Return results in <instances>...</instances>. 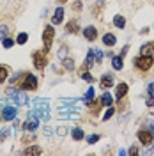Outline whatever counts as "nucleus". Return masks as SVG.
<instances>
[{
    "mask_svg": "<svg viewBox=\"0 0 154 156\" xmlns=\"http://www.w3.org/2000/svg\"><path fill=\"white\" fill-rule=\"evenodd\" d=\"M99 85L103 89L114 87V75H112V73H105V75L101 76V80H99Z\"/></svg>",
    "mask_w": 154,
    "mask_h": 156,
    "instance_id": "obj_10",
    "label": "nucleus"
},
{
    "mask_svg": "<svg viewBox=\"0 0 154 156\" xmlns=\"http://www.w3.org/2000/svg\"><path fill=\"white\" fill-rule=\"evenodd\" d=\"M94 58H96V62H101L103 60V51L101 50H94Z\"/></svg>",
    "mask_w": 154,
    "mask_h": 156,
    "instance_id": "obj_30",
    "label": "nucleus"
},
{
    "mask_svg": "<svg viewBox=\"0 0 154 156\" xmlns=\"http://www.w3.org/2000/svg\"><path fill=\"white\" fill-rule=\"evenodd\" d=\"M114 114H115V110H114V108H108V112H106L105 115H103V119H105V121H108V119L114 115Z\"/></svg>",
    "mask_w": 154,
    "mask_h": 156,
    "instance_id": "obj_31",
    "label": "nucleus"
},
{
    "mask_svg": "<svg viewBox=\"0 0 154 156\" xmlns=\"http://www.w3.org/2000/svg\"><path fill=\"white\" fill-rule=\"evenodd\" d=\"M23 153H25V154H36V156H37V154H41V153H43V149H41L39 146H29L25 151H23Z\"/></svg>",
    "mask_w": 154,
    "mask_h": 156,
    "instance_id": "obj_18",
    "label": "nucleus"
},
{
    "mask_svg": "<svg viewBox=\"0 0 154 156\" xmlns=\"http://www.w3.org/2000/svg\"><path fill=\"white\" fill-rule=\"evenodd\" d=\"M92 99H94V89H92V87H89V90H87L85 98H83V101H85V105H89V103H90Z\"/></svg>",
    "mask_w": 154,
    "mask_h": 156,
    "instance_id": "obj_23",
    "label": "nucleus"
},
{
    "mask_svg": "<svg viewBox=\"0 0 154 156\" xmlns=\"http://www.w3.org/2000/svg\"><path fill=\"white\" fill-rule=\"evenodd\" d=\"M83 136H85L83 129H80V128H75V129H73V138H75V140H82Z\"/></svg>",
    "mask_w": 154,
    "mask_h": 156,
    "instance_id": "obj_24",
    "label": "nucleus"
},
{
    "mask_svg": "<svg viewBox=\"0 0 154 156\" xmlns=\"http://www.w3.org/2000/svg\"><path fill=\"white\" fill-rule=\"evenodd\" d=\"M62 64H64V68H66V69H73V68H75V62H73V58H71V57L62 58Z\"/></svg>",
    "mask_w": 154,
    "mask_h": 156,
    "instance_id": "obj_25",
    "label": "nucleus"
},
{
    "mask_svg": "<svg viewBox=\"0 0 154 156\" xmlns=\"http://www.w3.org/2000/svg\"><path fill=\"white\" fill-rule=\"evenodd\" d=\"M97 140H99V135H90L89 138H87V142H89V144H96Z\"/></svg>",
    "mask_w": 154,
    "mask_h": 156,
    "instance_id": "obj_32",
    "label": "nucleus"
},
{
    "mask_svg": "<svg viewBox=\"0 0 154 156\" xmlns=\"http://www.w3.org/2000/svg\"><path fill=\"white\" fill-rule=\"evenodd\" d=\"M126 94H128V83H124V82H122V83H119V85H117L115 98H117V99H122Z\"/></svg>",
    "mask_w": 154,
    "mask_h": 156,
    "instance_id": "obj_14",
    "label": "nucleus"
},
{
    "mask_svg": "<svg viewBox=\"0 0 154 156\" xmlns=\"http://www.w3.org/2000/svg\"><path fill=\"white\" fill-rule=\"evenodd\" d=\"M147 105H149V107H152V105H154V99H152V98H149V99H147Z\"/></svg>",
    "mask_w": 154,
    "mask_h": 156,
    "instance_id": "obj_36",
    "label": "nucleus"
},
{
    "mask_svg": "<svg viewBox=\"0 0 154 156\" xmlns=\"http://www.w3.org/2000/svg\"><path fill=\"white\" fill-rule=\"evenodd\" d=\"M136 136H138V140L142 142V146H152L154 136H152L151 131H147V129H140V131L136 133Z\"/></svg>",
    "mask_w": 154,
    "mask_h": 156,
    "instance_id": "obj_8",
    "label": "nucleus"
},
{
    "mask_svg": "<svg viewBox=\"0 0 154 156\" xmlns=\"http://www.w3.org/2000/svg\"><path fill=\"white\" fill-rule=\"evenodd\" d=\"M34 114L43 119V121H48L50 119V103L46 98H37L34 99Z\"/></svg>",
    "mask_w": 154,
    "mask_h": 156,
    "instance_id": "obj_1",
    "label": "nucleus"
},
{
    "mask_svg": "<svg viewBox=\"0 0 154 156\" xmlns=\"http://www.w3.org/2000/svg\"><path fill=\"white\" fill-rule=\"evenodd\" d=\"M152 64H154L152 55H140V57L135 58V68L138 71H149L152 68Z\"/></svg>",
    "mask_w": 154,
    "mask_h": 156,
    "instance_id": "obj_3",
    "label": "nucleus"
},
{
    "mask_svg": "<svg viewBox=\"0 0 154 156\" xmlns=\"http://www.w3.org/2000/svg\"><path fill=\"white\" fill-rule=\"evenodd\" d=\"M66 32H69V34H76L78 32V23L76 21H69L68 25H66Z\"/></svg>",
    "mask_w": 154,
    "mask_h": 156,
    "instance_id": "obj_20",
    "label": "nucleus"
},
{
    "mask_svg": "<svg viewBox=\"0 0 154 156\" xmlns=\"http://www.w3.org/2000/svg\"><path fill=\"white\" fill-rule=\"evenodd\" d=\"M83 36H85V39H89V41H96V37H97L96 27H92V25L85 27V30H83Z\"/></svg>",
    "mask_w": 154,
    "mask_h": 156,
    "instance_id": "obj_12",
    "label": "nucleus"
},
{
    "mask_svg": "<svg viewBox=\"0 0 154 156\" xmlns=\"http://www.w3.org/2000/svg\"><path fill=\"white\" fill-rule=\"evenodd\" d=\"M80 78H83V80H87V82H94V78L89 75V71H87V66H83V68L80 69Z\"/></svg>",
    "mask_w": 154,
    "mask_h": 156,
    "instance_id": "obj_21",
    "label": "nucleus"
},
{
    "mask_svg": "<svg viewBox=\"0 0 154 156\" xmlns=\"http://www.w3.org/2000/svg\"><path fill=\"white\" fill-rule=\"evenodd\" d=\"M114 25H115L117 29H124L126 27V18L124 16H121V14L114 16Z\"/></svg>",
    "mask_w": 154,
    "mask_h": 156,
    "instance_id": "obj_17",
    "label": "nucleus"
},
{
    "mask_svg": "<svg viewBox=\"0 0 154 156\" xmlns=\"http://www.w3.org/2000/svg\"><path fill=\"white\" fill-rule=\"evenodd\" d=\"M16 114H18L16 105L5 107L4 110H2V119H4V121H14V119H16Z\"/></svg>",
    "mask_w": 154,
    "mask_h": 156,
    "instance_id": "obj_9",
    "label": "nucleus"
},
{
    "mask_svg": "<svg viewBox=\"0 0 154 156\" xmlns=\"http://www.w3.org/2000/svg\"><path fill=\"white\" fill-rule=\"evenodd\" d=\"M37 128H39V117L32 112V114H29L27 119H25V122H23V129H25V131H30V133H34Z\"/></svg>",
    "mask_w": 154,
    "mask_h": 156,
    "instance_id": "obj_7",
    "label": "nucleus"
},
{
    "mask_svg": "<svg viewBox=\"0 0 154 156\" xmlns=\"http://www.w3.org/2000/svg\"><path fill=\"white\" fill-rule=\"evenodd\" d=\"M62 20H64V7H57L51 16V25H60Z\"/></svg>",
    "mask_w": 154,
    "mask_h": 156,
    "instance_id": "obj_11",
    "label": "nucleus"
},
{
    "mask_svg": "<svg viewBox=\"0 0 154 156\" xmlns=\"http://www.w3.org/2000/svg\"><path fill=\"white\" fill-rule=\"evenodd\" d=\"M112 68L117 69V71H121V69L124 68V62H122V55H119V57H114V58H112Z\"/></svg>",
    "mask_w": 154,
    "mask_h": 156,
    "instance_id": "obj_16",
    "label": "nucleus"
},
{
    "mask_svg": "<svg viewBox=\"0 0 154 156\" xmlns=\"http://www.w3.org/2000/svg\"><path fill=\"white\" fill-rule=\"evenodd\" d=\"M115 43H117V37L114 34H105L103 36V44H106V46H115Z\"/></svg>",
    "mask_w": 154,
    "mask_h": 156,
    "instance_id": "obj_15",
    "label": "nucleus"
},
{
    "mask_svg": "<svg viewBox=\"0 0 154 156\" xmlns=\"http://www.w3.org/2000/svg\"><path fill=\"white\" fill-rule=\"evenodd\" d=\"M5 96L9 98L16 107H21V105H27V103H29V96H27L25 90H18V89L9 87L5 90Z\"/></svg>",
    "mask_w": 154,
    "mask_h": 156,
    "instance_id": "obj_2",
    "label": "nucleus"
},
{
    "mask_svg": "<svg viewBox=\"0 0 154 156\" xmlns=\"http://www.w3.org/2000/svg\"><path fill=\"white\" fill-rule=\"evenodd\" d=\"M2 46H4V48H11V46H14V41L11 37H4L2 39Z\"/></svg>",
    "mask_w": 154,
    "mask_h": 156,
    "instance_id": "obj_28",
    "label": "nucleus"
},
{
    "mask_svg": "<svg viewBox=\"0 0 154 156\" xmlns=\"http://www.w3.org/2000/svg\"><path fill=\"white\" fill-rule=\"evenodd\" d=\"M27 39H29V34H27V32H21L18 36V39H16V43H18V44H25Z\"/></svg>",
    "mask_w": 154,
    "mask_h": 156,
    "instance_id": "obj_27",
    "label": "nucleus"
},
{
    "mask_svg": "<svg viewBox=\"0 0 154 156\" xmlns=\"http://www.w3.org/2000/svg\"><path fill=\"white\" fill-rule=\"evenodd\" d=\"M53 37H55V30H53V25H46V27H44V30H43V44H44V50H46V51L51 48Z\"/></svg>",
    "mask_w": 154,
    "mask_h": 156,
    "instance_id": "obj_6",
    "label": "nucleus"
},
{
    "mask_svg": "<svg viewBox=\"0 0 154 156\" xmlns=\"http://www.w3.org/2000/svg\"><path fill=\"white\" fill-rule=\"evenodd\" d=\"M66 51H68L66 46H62V48H60V51H58V58H60V60H62V58H66Z\"/></svg>",
    "mask_w": 154,
    "mask_h": 156,
    "instance_id": "obj_33",
    "label": "nucleus"
},
{
    "mask_svg": "<svg viewBox=\"0 0 154 156\" xmlns=\"http://www.w3.org/2000/svg\"><path fill=\"white\" fill-rule=\"evenodd\" d=\"M128 153H129V154H133V156L138 154V149H136V146H133L131 149H129V151H128Z\"/></svg>",
    "mask_w": 154,
    "mask_h": 156,
    "instance_id": "obj_35",
    "label": "nucleus"
},
{
    "mask_svg": "<svg viewBox=\"0 0 154 156\" xmlns=\"http://www.w3.org/2000/svg\"><path fill=\"white\" fill-rule=\"evenodd\" d=\"M7 75H9V68L7 66H0V83H4L7 80Z\"/></svg>",
    "mask_w": 154,
    "mask_h": 156,
    "instance_id": "obj_19",
    "label": "nucleus"
},
{
    "mask_svg": "<svg viewBox=\"0 0 154 156\" xmlns=\"http://www.w3.org/2000/svg\"><path fill=\"white\" fill-rule=\"evenodd\" d=\"M147 92H149V98H152V99H154V83H149Z\"/></svg>",
    "mask_w": 154,
    "mask_h": 156,
    "instance_id": "obj_34",
    "label": "nucleus"
},
{
    "mask_svg": "<svg viewBox=\"0 0 154 156\" xmlns=\"http://www.w3.org/2000/svg\"><path fill=\"white\" fill-rule=\"evenodd\" d=\"M32 58H34V66H36V69H39V71H43V69L46 68V64H48V58H46V50H44V51H43V50L34 51Z\"/></svg>",
    "mask_w": 154,
    "mask_h": 156,
    "instance_id": "obj_5",
    "label": "nucleus"
},
{
    "mask_svg": "<svg viewBox=\"0 0 154 156\" xmlns=\"http://www.w3.org/2000/svg\"><path fill=\"white\" fill-rule=\"evenodd\" d=\"M19 87L23 89V90H36L37 89V78L34 76L32 73H25L21 83H19Z\"/></svg>",
    "mask_w": 154,
    "mask_h": 156,
    "instance_id": "obj_4",
    "label": "nucleus"
},
{
    "mask_svg": "<svg viewBox=\"0 0 154 156\" xmlns=\"http://www.w3.org/2000/svg\"><path fill=\"white\" fill-rule=\"evenodd\" d=\"M140 55H154V41H149V43L142 44Z\"/></svg>",
    "mask_w": 154,
    "mask_h": 156,
    "instance_id": "obj_13",
    "label": "nucleus"
},
{
    "mask_svg": "<svg viewBox=\"0 0 154 156\" xmlns=\"http://www.w3.org/2000/svg\"><path fill=\"white\" fill-rule=\"evenodd\" d=\"M7 34H9V27L7 25H0V39L7 37Z\"/></svg>",
    "mask_w": 154,
    "mask_h": 156,
    "instance_id": "obj_29",
    "label": "nucleus"
},
{
    "mask_svg": "<svg viewBox=\"0 0 154 156\" xmlns=\"http://www.w3.org/2000/svg\"><path fill=\"white\" fill-rule=\"evenodd\" d=\"M151 133H152V136H154V122H151Z\"/></svg>",
    "mask_w": 154,
    "mask_h": 156,
    "instance_id": "obj_37",
    "label": "nucleus"
},
{
    "mask_svg": "<svg viewBox=\"0 0 154 156\" xmlns=\"http://www.w3.org/2000/svg\"><path fill=\"white\" fill-rule=\"evenodd\" d=\"M94 50H89V53H87V58H85V66L87 68H90L92 64H94Z\"/></svg>",
    "mask_w": 154,
    "mask_h": 156,
    "instance_id": "obj_22",
    "label": "nucleus"
},
{
    "mask_svg": "<svg viewBox=\"0 0 154 156\" xmlns=\"http://www.w3.org/2000/svg\"><path fill=\"white\" fill-rule=\"evenodd\" d=\"M101 101H103V105H106V107H110V105L114 103V99H112V96H110L108 92H105V94H103V98H101Z\"/></svg>",
    "mask_w": 154,
    "mask_h": 156,
    "instance_id": "obj_26",
    "label": "nucleus"
}]
</instances>
